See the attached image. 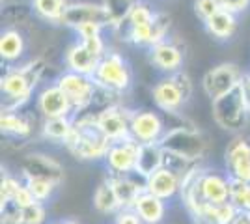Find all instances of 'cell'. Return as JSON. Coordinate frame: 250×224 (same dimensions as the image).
Masks as SVG:
<instances>
[{"label": "cell", "instance_id": "obj_2", "mask_svg": "<svg viewBox=\"0 0 250 224\" xmlns=\"http://www.w3.org/2000/svg\"><path fill=\"white\" fill-rule=\"evenodd\" d=\"M63 148L67 149L75 159L97 163V161H104L106 151L110 148V140L106 139V135L97 125L94 116L75 114L73 129L65 140Z\"/></svg>", "mask_w": 250, "mask_h": 224}, {"label": "cell", "instance_id": "obj_21", "mask_svg": "<svg viewBox=\"0 0 250 224\" xmlns=\"http://www.w3.org/2000/svg\"><path fill=\"white\" fill-rule=\"evenodd\" d=\"M133 209L138 213L144 224H163L168 215V202L151 192L144 191L136 196Z\"/></svg>", "mask_w": 250, "mask_h": 224}, {"label": "cell", "instance_id": "obj_31", "mask_svg": "<svg viewBox=\"0 0 250 224\" xmlns=\"http://www.w3.org/2000/svg\"><path fill=\"white\" fill-rule=\"evenodd\" d=\"M47 223V205L43 202H34L28 207H22L21 224H45Z\"/></svg>", "mask_w": 250, "mask_h": 224}, {"label": "cell", "instance_id": "obj_14", "mask_svg": "<svg viewBox=\"0 0 250 224\" xmlns=\"http://www.w3.org/2000/svg\"><path fill=\"white\" fill-rule=\"evenodd\" d=\"M147 58L149 64L155 67L157 71L165 75H172L177 71H183L185 64V49L181 41H177L176 38H167L163 41L147 49Z\"/></svg>", "mask_w": 250, "mask_h": 224}, {"label": "cell", "instance_id": "obj_33", "mask_svg": "<svg viewBox=\"0 0 250 224\" xmlns=\"http://www.w3.org/2000/svg\"><path fill=\"white\" fill-rule=\"evenodd\" d=\"M0 217H2V224H21L22 207L13 200L0 202Z\"/></svg>", "mask_w": 250, "mask_h": 224}, {"label": "cell", "instance_id": "obj_40", "mask_svg": "<svg viewBox=\"0 0 250 224\" xmlns=\"http://www.w3.org/2000/svg\"><path fill=\"white\" fill-rule=\"evenodd\" d=\"M54 224H81V223H77V221H71V219H69V221H62V223H54Z\"/></svg>", "mask_w": 250, "mask_h": 224}, {"label": "cell", "instance_id": "obj_1", "mask_svg": "<svg viewBox=\"0 0 250 224\" xmlns=\"http://www.w3.org/2000/svg\"><path fill=\"white\" fill-rule=\"evenodd\" d=\"M47 60L36 56L17 65H8L0 79L2 90V110H22L32 99V94L45 77Z\"/></svg>", "mask_w": 250, "mask_h": 224}, {"label": "cell", "instance_id": "obj_6", "mask_svg": "<svg viewBox=\"0 0 250 224\" xmlns=\"http://www.w3.org/2000/svg\"><path fill=\"white\" fill-rule=\"evenodd\" d=\"M211 116L222 131H228L233 135H239L245 131L250 120V112L245 103L241 84L222 97L211 101Z\"/></svg>", "mask_w": 250, "mask_h": 224}, {"label": "cell", "instance_id": "obj_35", "mask_svg": "<svg viewBox=\"0 0 250 224\" xmlns=\"http://www.w3.org/2000/svg\"><path fill=\"white\" fill-rule=\"evenodd\" d=\"M114 224H144L133 207H122L114 215Z\"/></svg>", "mask_w": 250, "mask_h": 224}, {"label": "cell", "instance_id": "obj_4", "mask_svg": "<svg viewBox=\"0 0 250 224\" xmlns=\"http://www.w3.org/2000/svg\"><path fill=\"white\" fill-rule=\"evenodd\" d=\"M192 94H194V86H192L190 77L185 71L165 75L151 88L153 105L163 114L181 112V108L190 101Z\"/></svg>", "mask_w": 250, "mask_h": 224}, {"label": "cell", "instance_id": "obj_12", "mask_svg": "<svg viewBox=\"0 0 250 224\" xmlns=\"http://www.w3.org/2000/svg\"><path fill=\"white\" fill-rule=\"evenodd\" d=\"M243 77H245V73L241 71L237 64L222 62V64H217L215 67L206 71V75L202 77V90L213 101V99L231 92L233 88H237L243 81Z\"/></svg>", "mask_w": 250, "mask_h": 224}, {"label": "cell", "instance_id": "obj_15", "mask_svg": "<svg viewBox=\"0 0 250 224\" xmlns=\"http://www.w3.org/2000/svg\"><path fill=\"white\" fill-rule=\"evenodd\" d=\"M224 172L231 180L250 182V139L235 135L224 149Z\"/></svg>", "mask_w": 250, "mask_h": 224}, {"label": "cell", "instance_id": "obj_3", "mask_svg": "<svg viewBox=\"0 0 250 224\" xmlns=\"http://www.w3.org/2000/svg\"><path fill=\"white\" fill-rule=\"evenodd\" d=\"M161 146L170 155H176L192 164H204L209 151V140L200 129L188 123L168 129L161 139Z\"/></svg>", "mask_w": 250, "mask_h": 224}, {"label": "cell", "instance_id": "obj_19", "mask_svg": "<svg viewBox=\"0 0 250 224\" xmlns=\"http://www.w3.org/2000/svg\"><path fill=\"white\" fill-rule=\"evenodd\" d=\"M0 129L6 139L21 140L22 144H28V140L36 133V116L22 110H2L0 114Z\"/></svg>", "mask_w": 250, "mask_h": 224}, {"label": "cell", "instance_id": "obj_20", "mask_svg": "<svg viewBox=\"0 0 250 224\" xmlns=\"http://www.w3.org/2000/svg\"><path fill=\"white\" fill-rule=\"evenodd\" d=\"M181 183H183V178L179 174L163 166L161 170L153 172L146 180V191L163 198L165 202H170L174 198H179Z\"/></svg>", "mask_w": 250, "mask_h": 224}, {"label": "cell", "instance_id": "obj_23", "mask_svg": "<svg viewBox=\"0 0 250 224\" xmlns=\"http://www.w3.org/2000/svg\"><path fill=\"white\" fill-rule=\"evenodd\" d=\"M206 30L211 38H215L217 41H229L235 32H237V13L228 10H219L213 17H209L208 21L204 22Z\"/></svg>", "mask_w": 250, "mask_h": 224}, {"label": "cell", "instance_id": "obj_29", "mask_svg": "<svg viewBox=\"0 0 250 224\" xmlns=\"http://www.w3.org/2000/svg\"><path fill=\"white\" fill-rule=\"evenodd\" d=\"M229 202L239 211L250 213V182H241V180L229 178Z\"/></svg>", "mask_w": 250, "mask_h": 224}, {"label": "cell", "instance_id": "obj_42", "mask_svg": "<svg viewBox=\"0 0 250 224\" xmlns=\"http://www.w3.org/2000/svg\"><path fill=\"white\" fill-rule=\"evenodd\" d=\"M2 2H11V0H2Z\"/></svg>", "mask_w": 250, "mask_h": 224}, {"label": "cell", "instance_id": "obj_41", "mask_svg": "<svg viewBox=\"0 0 250 224\" xmlns=\"http://www.w3.org/2000/svg\"><path fill=\"white\" fill-rule=\"evenodd\" d=\"M245 79H247V81L250 82V71H249V73H245Z\"/></svg>", "mask_w": 250, "mask_h": 224}, {"label": "cell", "instance_id": "obj_17", "mask_svg": "<svg viewBox=\"0 0 250 224\" xmlns=\"http://www.w3.org/2000/svg\"><path fill=\"white\" fill-rule=\"evenodd\" d=\"M140 144L133 139L110 142V148L104 157V168L106 174H131L136 170V159H138Z\"/></svg>", "mask_w": 250, "mask_h": 224}, {"label": "cell", "instance_id": "obj_13", "mask_svg": "<svg viewBox=\"0 0 250 224\" xmlns=\"http://www.w3.org/2000/svg\"><path fill=\"white\" fill-rule=\"evenodd\" d=\"M135 108H129L124 101L114 103L110 107H106L104 110H101L95 122L101 127L106 139L110 142H118V140L131 139V116H133Z\"/></svg>", "mask_w": 250, "mask_h": 224}, {"label": "cell", "instance_id": "obj_32", "mask_svg": "<svg viewBox=\"0 0 250 224\" xmlns=\"http://www.w3.org/2000/svg\"><path fill=\"white\" fill-rule=\"evenodd\" d=\"M21 185H22L21 176L17 178V176H13V174H4V176H2V182H0V202L13 200V196L21 189Z\"/></svg>", "mask_w": 250, "mask_h": 224}, {"label": "cell", "instance_id": "obj_9", "mask_svg": "<svg viewBox=\"0 0 250 224\" xmlns=\"http://www.w3.org/2000/svg\"><path fill=\"white\" fill-rule=\"evenodd\" d=\"M19 176L22 180H47L60 187L65 180V168L58 159L45 151H28L19 161Z\"/></svg>", "mask_w": 250, "mask_h": 224}, {"label": "cell", "instance_id": "obj_25", "mask_svg": "<svg viewBox=\"0 0 250 224\" xmlns=\"http://www.w3.org/2000/svg\"><path fill=\"white\" fill-rule=\"evenodd\" d=\"M92 204H94L95 211L99 215H103V217H114L122 209V204H120L118 196H116L114 187H112V183H110V180L106 176L97 183Z\"/></svg>", "mask_w": 250, "mask_h": 224}, {"label": "cell", "instance_id": "obj_30", "mask_svg": "<svg viewBox=\"0 0 250 224\" xmlns=\"http://www.w3.org/2000/svg\"><path fill=\"white\" fill-rule=\"evenodd\" d=\"M24 185L30 189V192L34 194V198L38 200V202H43L47 204L49 200L52 198V194L54 191L58 189L54 183L47 182V180H38V178H32V180H22Z\"/></svg>", "mask_w": 250, "mask_h": 224}, {"label": "cell", "instance_id": "obj_39", "mask_svg": "<svg viewBox=\"0 0 250 224\" xmlns=\"http://www.w3.org/2000/svg\"><path fill=\"white\" fill-rule=\"evenodd\" d=\"M231 224H250V213H245V211H239L237 219Z\"/></svg>", "mask_w": 250, "mask_h": 224}, {"label": "cell", "instance_id": "obj_10", "mask_svg": "<svg viewBox=\"0 0 250 224\" xmlns=\"http://www.w3.org/2000/svg\"><path fill=\"white\" fill-rule=\"evenodd\" d=\"M54 82L65 92V96L69 97V101L73 105V114L84 112L90 107L94 103L97 90H99V86L95 84L94 77L75 73L69 69H63L62 73L56 77Z\"/></svg>", "mask_w": 250, "mask_h": 224}, {"label": "cell", "instance_id": "obj_27", "mask_svg": "<svg viewBox=\"0 0 250 224\" xmlns=\"http://www.w3.org/2000/svg\"><path fill=\"white\" fill-rule=\"evenodd\" d=\"M71 0H30L34 17L49 24H60Z\"/></svg>", "mask_w": 250, "mask_h": 224}, {"label": "cell", "instance_id": "obj_24", "mask_svg": "<svg viewBox=\"0 0 250 224\" xmlns=\"http://www.w3.org/2000/svg\"><path fill=\"white\" fill-rule=\"evenodd\" d=\"M163 166H165V149L161 146V142L140 144L135 172H138L140 176H144L147 180L153 172L161 170Z\"/></svg>", "mask_w": 250, "mask_h": 224}, {"label": "cell", "instance_id": "obj_18", "mask_svg": "<svg viewBox=\"0 0 250 224\" xmlns=\"http://www.w3.org/2000/svg\"><path fill=\"white\" fill-rule=\"evenodd\" d=\"M36 110L42 116V120L43 118L73 116V105H71L69 97L65 96V92L56 82L45 84L38 92Z\"/></svg>", "mask_w": 250, "mask_h": 224}, {"label": "cell", "instance_id": "obj_34", "mask_svg": "<svg viewBox=\"0 0 250 224\" xmlns=\"http://www.w3.org/2000/svg\"><path fill=\"white\" fill-rule=\"evenodd\" d=\"M194 13L202 22H206L209 17H213L219 10H222L219 0H194Z\"/></svg>", "mask_w": 250, "mask_h": 224}, {"label": "cell", "instance_id": "obj_26", "mask_svg": "<svg viewBox=\"0 0 250 224\" xmlns=\"http://www.w3.org/2000/svg\"><path fill=\"white\" fill-rule=\"evenodd\" d=\"M73 129V116L43 118L40 123V137L51 144H65Z\"/></svg>", "mask_w": 250, "mask_h": 224}, {"label": "cell", "instance_id": "obj_11", "mask_svg": "<svg viewBox=\"0 0 250 224\" xmlns=\"http://www.w3.org/2000/svg\"><path fill=\"white\" fill-rule=\"evenodd\" d=\"M168 131L163 112L153 108H135L131 116V139L138 144L161 142Z\"/></svg>", "mask_w": 250, "mask_h": 224}, {"label": "cell", "instance_id": "obj_16", "mask_svg": "<svg viewBox=\"0 0 250 224\" xmlns=\"http://www.w3.org/2000/svg\"><path fill=\"white\" fill-rule=\"evenodd\" d=\"M88 22H95V24H101L103 28L110 30V19L104 11L103 4H94V2H69L67 10L63 13L62 22L60 26L65 28H79L83 24Z\"/></svg>", "mask_w": 250, "mask_h": 224}, {"label": "cell", "instance_id": "obj_36", "mask_svg": "<svg viewBox=\"0 0 250 224\" xmlns=\"http://www.w3.org/2000/svg\"><path fill=\"white\" fill-rule=\"evenodd\" d=\"M13 202L15 204H19L21 207H28V205H32L34 202H38L36 198H34V194L30 192V189L24 185V182H22V185H21V189L17 191V194L13 196Z\"/></svg>", "mask_w": 250, "mask_h": 224}, {"label": "cell", "instance_id": "obj_8", "mask_svg": "<svg viewBox=\"0 0 250 224\" xmlns=\"http://www.w3.org/2000/svg\"><path fill=\"white\" fill-rule=\"evenodd\" d=\"M170 28H172V17L167 11L157 10L155 17L149 24H144V26H116L110 32L116 34L127 45L149 49L159 41L170 38Z\"/></svg>", "mask_w": 250, "mask_h": 224}, {"label": "cell", "instance_id": "obj_22", "mask_svg": "<svg viewBox=\"0 0 250 224\" xmlns=\"http://www.w3.org/2000/svg\"><path fill=\"white\" fill-rule=\"evenodd\" d=\"M24 53H26L24 34L15 26L6 28L0 36V58H2V62H6L8 65H15L24 58Z\"/></svg>", "mask_w": 250, "mask_h": 224}, {"label": "cell", "instance_id": "obj_7", "mask_svg": "<svg viewBox=\"0 0 250 224\" xmlns=\"http://www.w3.org/2000/svg\"><path fill=\"white\" fill-rule=\"evenodd\" d=\"M106 51H108V47H106L103 34L90 36V38H79L63 53L65 69L92 77Z\"/></svg>", "mask_w": 250, "mask_h": 224}, {"label": "cell", "instance_id": "obj_28", "mask_svg": "<svg viewBox=\"0 0 250 224\" xmlns=\"http://www.w3.org/2000/svg\"><path fill=\"white\" fill-rule=\"evenodd\" d=\"M138 2L140 0H103L101 2L106 15H108V19H110V30L120 26V24H124L129 19L131 11L135 10V6Z\"/></svg>", "mask_w": 250, "mask_h": 224}, {"label": "cell", "instance_id": "obj_38", "mask_svg": "<svg viewBox=\"0 0 250 224\" xmlns=\"http://www.w3.org/2000/svg\"><path fill=\"white\" fill-rule=\"evenodd\" d=\"M241 88H243V96H245V103H247V108H249L250 112V82L243 77V81H241Z\"/></svg>", "mask_w": 250, "mask_h": 224}, {"label": "cell", "instance_id": "obj_37", "mask_svg": "<svg viewBox=\"0 0 250 224\" xmlns=\"http://www.w3.org/2000/svg\"><path fill=\"white\" fill-rule=\"evenodd\" d=\"M219 4L222 10L233 11L239 15L241 11H245L250 6V0H219Z\"/></svg>", "mask_w": 250, "mask_h": 224}, {"label": "cell", "instance_id": "obj_5", "mask_svg": "<svg viewBox=\"0 0 250 224\" xmlns=\"http://www.w3.org/2000/svg\"><path fill=\"white\" fill-rule=\"evenodd\" d=\"M95 84L103 90H108L116 96L124 97L133 86V69L129 60L116 49H108L95 73L92 75Z\"/></svg>", "mask_w": 250, "mask_h": 224}]
</instances>
